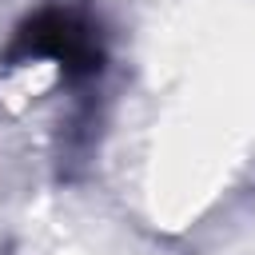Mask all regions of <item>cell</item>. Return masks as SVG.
Instances as JSON below:
<instances>
[{"label": "cell", "instance_id": "1", "mask_svg": "<svg viewBox=\"0 0 255 255\" xmlns=\"http://www.w3.org/2000/svg\"><path fill=\"white\" fill-rule=\"evenodd\" d=\"M40 56L56 60L68 80H84V76H96L104 68V48H100L96 28L84 16L64 12V8H44L32 20H24L12 48H8L12 64L16 60H40Z\"/></svg>", "mask_w": 255, "mask_h": 255}]
</instances>
